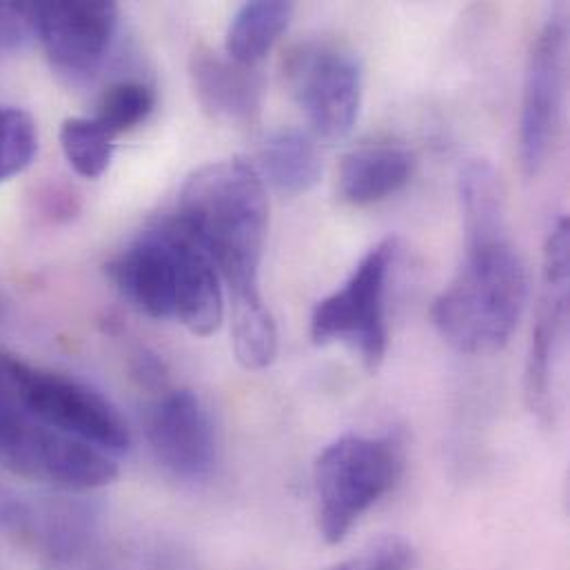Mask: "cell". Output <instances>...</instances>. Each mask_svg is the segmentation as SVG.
<instances>
[{"instance_id": "obj_25", "label": "cell", "mask_w": 570, "mask_h": 570, "mask_svg": "<svg viewBox=\"0 0 570 570\" xmlns=\"http://www.w3.org/2000/svg\"><path fill=\"white\" fill-rule=\"evenodd\" d=\"M136 377L145 384V386H163L165 384V364L154 355V353H138L136 355V368H134Z\"/></svg>"}, {"instance_id": "obj_10", "label": "cell", "mask_w": 570, "mask_h": 570, "mask_svg": "<svg viewBox=\"0 0 570 570\" xmlns=\"http://www.w3.org/2000/svg\"><path fill=\"white\" fill-rule=\"evenodd\" d=\"M118 4L105 0L33 2L36 38L51 69L71 85L89 82L118 31Z\"/></svg>"}, {"instance_id": "obj_17", "label": "cell", "mask_w": 570, "mask_h": 570, "mask_svg": "<svg viewBox=\"0 0 570 570\" xmlns=\"http://www.w3.org/2000/svg\"><path fill=\"white\" fill-rule=\"evenodd\" d=\"M261 178L286 198L311 191L320 176L322 163L313 138L299 129L285 127L274 131L261 147Z\"/></svg>"}, {"instance_id": "obj_5", "label": "cell", "mask_w": 570, "mask_h": 570, "mask_svg": "<svg viewBox=\"0 0 570 570\" xmlns=\"http://www.w3.org/2000/svg\"><path fill=\"white\" fill-rule=\"evenodd\" d=\"M0 466L71 493L94 491L118 478L111 453L38 422L16 404L11 389L0 393Z\"/></svg>"}, {"instance_id": "obj_1", "label": "cell", "mask_w": 570, "mask_h": 570, "mask_svg": "<svg viewBox=\"0 0 570 570\" xmlns=\"http://www.w3.org/2000/svg\"><path fill=\"white\" fill-rule=\"evenodd\" d=\"M107 276L147 317L176 320L200 337L214 335L223 324L220 274L178 220L140 234L107 265Z\"/></svg>"}, {"instance_id": "obj_20", "label": "cell", "mask_w": 570, "mask_h": 570, "mask_svg": "<svg viewBox=\"0 0 570 570\" xmlns=\"http://www.w3.org/2000/svg\"><path fill=\"white\" fill-rule=\"evenodd\" d=\"M60 149L69 167L87 178H100L114 158L116 136L109 134L96 118H67L60 125Z\"/></svg>"}, {"instance_id": "obj_18", "label": "cell", "mask_w": 570, "mask_h": 570, "mask_svg": "<svg viewBox=\"0 0 570 570\" xmlns=\"http://www.w3.org/2000/svg\"><path fill=\"white\" fill-rule=\"evenodd\" d=\"M293 16V4L283 0H256L243 4L227 31V58L256 67L285 33Z\"/></svg>"}, {"instance_id": "obj_19", "label": "cell", "mask_w": 570, "mask_h": 570, "mask_svg": "<svg viewBox=\"0 0 570 570\" xmlns=\"http://www.w3.org/2000/svg\"><path fill=\"white\" fill-rule=\"evenodd\" d=\"M232 342L236 360L247 371H263L276 360V320L261 291L232 295Z\"/></svg>"}, {"instance_id": "obj_14", "label": "cell", "mask_w": 570, "mask_h": 570, "mask_svg": "<svg viewBox=\"0 0 570 570\" xmlns=\"http://www.w3.org/2000/svg\"><path fill=\"white\" fill-rule=\"evenodd\" d=\"M191 80L203 109L229 125H252L263 109V78L256 67H243L209 49L191 56Z\"/></svg>"}, {"instance_id": "obj_6", "label": "cell", "mask_w": 570, "mask_h": 570, "mask_svg": "<svg viewBox=\"0 0 570 570\" xmlns=\"http://www.w3.org/2000/svg\"><path fill=\"white\" fill-rule=\"evenodd\" d=\"M4 531L42 570H129L105 533L100 511L82 500L16 498Z\"/></svg>"}, {"instance_id": "obj_26", "label": "cell", "mask_w": 570, "mask_h": 570, "mask_svg": "<svg viewBox=\"0 0 570 570\" xmlns=\"http://www.w3.org/2000/svg\"><path fill=\"white\" fill-rule=\"evenodd\" d=\"M13 502H16V498L0 489V529H2V531H4V524H7L9 513H11V509H13Z\"/></svg>"}, {"instance_id": "obj_21", "label": "cell", "mask_w": 570, "mask_h": 570, "mask_svg": "<svg viewBox=\"0 0 570 570\" xmlns=\"http://www.w3.org/2000/svg\"><path fill=\"white\" fill-rule=\"evenodd\" d=\"M156 107V94L147 82L140 80H120L114 82L100 98L96 120L116 138L140 122Z\"/></svg>"}, {"instance_id": "obj_15", "label": "cell", "mask_w": 570, "mask_h": 570, "mask_svg": "<svg viewBox=\"0 0 570 570\" xmlns=\"http://www.w3.org/2000/svg\"><path fill=\"white\" fill-rule=\"evenodd\" d=\"M413 167V156L402 147H360L342 158L337 191L348 205L366 207L400 191L409 183Z\"/></svg>"}, {"instance_id": "obj_7", "label": "cell", "mask_w": 570, "mask_h": 570, "mask_svg": "<svg viewBox=\"0 0 570 570\" xmlns=\"http://www.w3.org/2000/svg\"><path fill=\"white\" fill-rule=\"evenodd\" d=\"M16 404L38 422L94 444L111 455L125 453L131 433L120 411L94 386L62 373L9 357Z\"/></svg>"}, {"instance_id": "obj_22", "label": "cell", "mask_w": 570, "mask_h": 570, "mask_svg": "<svg viewBox=\"0 0 570 570\" xmlns=\"http://www.w3.org/2000/svg\"><path fill=\"white\" fill-rule=\"evenodd\" d=\"M38 154V127L29 111L0 105V185L22 174Z\"/></svg>"}, {"instance_id": "obj_11", "label": "cell", "mask_w": 570, "mask_h": 570, "mask_svg": "<svg viewBox=\"0 0 570 570\" xmlns=\"http://www.w3.org/2000/svg\"><path fill=\"white\" fill-rule=\"evenodd\" d=\"M570 223L562 218L551 232L544 247L542 288L535 311V326L531 333L527 368H524V400L531 413L542 422H553V373L558 351L569 324Z\"/></svg>"}, {"instance_id": "obj_13", "label": "cell", "mask_w": 570, "mask_h": 570, "mask_svg": "<svg viewBox=\"0 0 570 570\" xmlns=\"http://www.w3.org/2000/svg\"><path fill=\"white\" fill-rule=\"evenodd\" d=\"M147 442L156 462L178 480H207L218 460L214 420L189 389L160 395L147 411Z\"/></svg>"}, {"instance_id": "obj_8", "label": "cell", "mask_w": 570, "mask_h": 570, "mask_svg": "<svg viewBox=\"0 0 570 570\" xmlns=\"http://www.w3.org/2000/svg\"><path fill=\"white\" fill-rule=\"evenodd\" d=\"M397 256V240L377 243L355 267L351 278L311 313V340L317 346L342 342L353 348L368 373H375L389 346L384 317L386 281Z\"/></svg>"}, {"instance_id": "obj_16", "label": "cell", "mask_w": 570, "mask_h": 570, "mask_svg": "<svg viewBox=\"0 0 570 570\" xmlns=\"http://www.w3.org/2000/svg\"><path fill=\"white\" fill-rule=\"evenodd\" d=\"M466 245L509 238L504 189L498 171L487 160H469L458 180Z\"/></svg>"}, {"instance_id": "obj_12", "label": "cell", "mask_w": 570, "mask_h": 570, "mask_svg": "<svg viewBox=\"0 0 570 570\" xmlns=\"http://www.w3.org/2000/svg\"><path fill=\"white\" fill-rule=\"evenodd\" d=\"M567 69V29L564 22L553 18L535 36L522 91L520 118V156L527 176H535L553 147L564 96Z\"/></svg>"}, {"instance_id": "obj_27", "label": "cell", "mask_w": 570, "mask_h": 570, "mask_svg": "<svg viewBox=\"0 0 570 570\" xmlns=\"http://www.w3.org/2000/svg\"><path fill=\"white\" fill-rule=\"evenodd\" d=\"M4 317H7V302H4L2 295H0V324L4 322Z\"/></svg>"}, {"instance_id": "obj_24", "label": "cell", "mask_w": 570, "mask_h": 570, "mask_svg": "<svg viewBox=\"0 0 570 570\" xmlns=\"http://www.w3.org/2000/svg\"><path fill=\"white\" fill-rule=\"evenodd\" d=\"M36 38L33 2H0V49H20Z\"/></svg>"}, {"instance_id": "obj_2", "label": "cell", "mask_w": 570, "mask_h": 570, "mask_svg": "<svg viewBox=\"0 0 570 570\" xmlns=\"http://www.w3.org/2000/svg\"><path fill=\"white\" fill-rule=\"evenodd\" d=\"M176 220L209 254L232 295L261 291L269 200L254 165L232 158L196 169L183 185Z\"/></svg>"}, {"instance_id": "obj_3", "label": "cell", "mask_w": 570, "mask_h": 570, "mask_svg": "<svg viewBox=\"0 0 570 570\" xmlns=\"http://www.w3.org/2000/svg\"><path fill=\"white\" fill-rule=\"evenodd\" d=\"M527 267L509 238L466 245L464 263L433 302L438 333L460 353H500L527 304Z\"/></svg>"}, {"instance_id": "obj_4", "label": "cell", "mask_w": 570, "mask_h": 570, "mask_svg": "<svg viewBox=\"0 0 570 570\" xmlns=\"http://www.w3.org/2000/svg\"><path fill=\"white\" fill-rule=\"evenodd\" d=\"M402 469V444L393 435L346 433L331 442L313 466L322 540L342 544L360 518L391 493Z\"/></svg>"}, {"instance_id": "obj_23", "label": "cell", "mask_w": 570, "mask_h": 570, "mask_svg": "<svg viewBox=\"0 0 570 570\" xmlns=\"http://www.w3.org/2000/svg\"><path fill=\"white\" fill-rule=\"evenodd\" d=\"M415 562V549L406 540L386 535L368 544L357 556L324 570H413Z\"/></svg>"}, {"instance_id": "obj_9", "label": "cell", "mask_w": 570, "mask_h": 570, "mask_svg": "<svg viewBox=\"0 0 570 570\" xmlns=\"http://www.w3.org/2000/svg\"><path fill=\"white\" fill-rule=\"evenodd\" d=\"M285 80L315 138L337 142L353 131L362 107V69L348 51L302 42L286 53Z\"/></svg>"}]
</instances>
